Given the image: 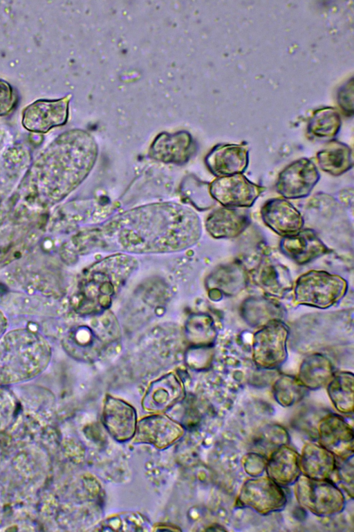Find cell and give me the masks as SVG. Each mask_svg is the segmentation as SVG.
Returning a JSON list of instances; mask_svg holds the SVG:
<instances>
[{
    "mask_svg": "<svg viewBox=\"0 0 354 532\" xmlns=\"http://www.w3.org/2000/svg\"><path fill=\"white\" fill-rule=\"evenodd\" d=\"M333 375L330 360L321 354H313L304 360L297 379L306 389H317L327 384Z\"/></svg>",
    "mask_w": 354,
    "mask_h": 532,
    "instance_id": "21",
    "label": "cell"
},
{
    "mask_svg": "<svg viewBox=\"0 0 354 532\" xmlns=\"http://www.w3.org/2000/svg\"><path fill=\"white\" fill-rule=\"evenodd\" d=\"M279 248L285 256L299 265L306 264L330 251L311 229H302L292 235L282 237Z\"/></svg>",
    "mask_w": 354,
    "mask_h": 532,
    "instance_id": "13",
    "label": "cell"
},
{
    "mask_svg": "<svg viewBox=\"0 0 354 532\" xmlns=\"http://www.w3.org/2000/svg\"><path fill=\"white\" fill-rule=\"evenodd\" d=\"M348 283L342 277L325 271L311 270L301 275L294 285V297L299 304L327 308L346 294Z\"/></svg>",
    "mask_w": 354,
    "mask_h": 532,
    "instance_id": "3",
    "label": "cell"
},
{
    "mask_svg": "<svg viewBox=\"0 0 354 532\" xmlns=\"http://www.w3.org/2000/svg\"><path fill=\"white\" fill-rule=\"evenodd\" d=\"M320 179L315 163L306 158L296 160L278 175L276 190L283 198L297 200L308 197Z\"/></svg>",
    "mask_w": 354,
    "mask_h": 532,
    "instance_id": "8",
    "label": "cell"
},
{
    "mask_svg": "<svg viewBox=\"0 0 354 532\" xmlns=\"http://www.w3.org/2000/svg\"><path fill=\"white\" fill-rule=\"evenodd\" d=\"M294 484L297 502L313 514L328 517L343 510V492L330 479H314L301 475Z\"/></svg>",
    "mask_w": 354,
    "mask_h": 532,
    "instance_id": "4",
    "label": "cell"
},
{
    "mask_svg": "<svg viewBox=\"0 0 354 532\" xmlns=\"http://www.w3.org/2000/svg\"><path fill=\"white\" fill-rule=\"evenodd\" d=\"M103 423L109 433L118 441L133 438L136 429L134 408L122 400L108 396L102 412Z\"/></svg>",
    "mask_w": 354,
    "mask_h": 532,
    "instance_id": "14",
    "label": "cell"
},
{
    "mask_svg": "<svg viewBox=\"0 0 354 532\" xmlns=\"http://www.w3.org/2000/svg\"><path fill=\"white\" fill-rule=\"evenodd\" d=\"M265 189L243 174L216 177L209 184L212 198L223 206L230 208L251 207Z\"/></svg>",
    "mask_w": 354,
    "mask_h": 532,
    "instance_id": "7",
    "label": "cell"
},
{
    "mask_svg": "<svg viewBox=\"0 0 354 532\" xmlns=\"http://www.w3.org/2000/svg\"><path fill=\"white\" fill-rule=\"evenodd\" d=\"M239 502L261 515L282 510L287 502L281 486L267 477L246 480L238 495Z\"/></svg>",
    "mask_w": 354,
    "mask_h": 532,
    "instance_id": "6",
    "label": "cell"
},
{
    "mask_svg": "<svg viewBox=\"0 0 354 532\" xmlns=\"http://www.w3.org/2000/svg\"><path fill=\"white\" fill-rule=\"evenodd\" d=\"M71 95L57 100H37L27 106L22 114V125L28 131L46 133L64 125L68 116Z\"/></svg>",
    "mask_w": 354,
    "mask_h": 532,
    "instance_id": "9",
    "label": "cell"
},
{
    "mask_svg": "<svg viewBox=\"0 0 354 532\" xmlns=\"http://www.w3.org/2000/svg\"><path fill=\"white\" fill-rule=\"evenodd\" d=\"M250 223V217L247 209L223 206L207 215L205 226L209 234L214 238H234L243 233Z\"/></svg>",
    "mask_w": 354,
    "mask_h": 532,
    "instance_id": "16",
    "label": "cell"
},
{
    "mask_svg": "<svg viewBox=\"0 0 354 532\" xmlns=\"http://www.w3.org/2000/svg\"><path fill=\"white\" fill-rule=\"evenodd\" d=\"M317 436L320 445L340 459L353 455V427L339 415H324L317 425Z\"/></svg>",
    "mask_w": 354,
    "mask_h": 532,
    "instance_id": "10",
    "label": "cell"
},
{
    "mask_svg": "<svg viewBox=\"0 0 354 532\" xmlns=\"http://www.w3.org/2000/svg\"><path fill=\"white\" fill-rule=\"evenodd\" d=\"M317 160L321 170L333 176L342 175L353 165L351 150L339 142H331L320 150Z\"/></svg>",
    "mask_w": 354,
    "mask_h": 532,
    "instance_id": "22",
    "label": "cell"
},
{
    "mask_svg": "<svg viewBox=\"0 0 354 532\" xmlns=\"http://www.w3.org/2000/svg\"><path fill=\"white\" fill-rule=\"evenodd\" d=\"M15 103V96L10 85L0 80V116L11 112Z\"/></svg>",
    "mask_w": 354,
    "mask_h": 532,
    "instance_id": "27",
    "label": "cell"
},
{
    "mask_svg": "<svg viewBox=\"0 0 354 532\" xmlns=\"http://www.w3.org/2000/svg\"><path fill=\"white\" fill-rule=\"evenodd\" d=\"M306 388L290 376L279 378L273 386V394L281 405L288 407L299 401L304 396Z\"/></svg>",
    "mask_w": 354,
    "mask_h": 532,
    "instance_id": "25",
    "label": "cell"
},
{
    "mask_svg": "<svg viewBox=\"0 0 354 532\" xmlns=\"http://www.w3.org/2000/svg\"><path fill=\"white\" fill-rule=\"evenodd\" d=\"M205 161L216 177L243 174L249 163L248 150L243 145H218L209 152Z\"/></svg>",
    "mask_w": 354,
    "mask_h": 532,
    "instance_id": "15",
    "label": "cell"
},
{
    "mask_svg": "<svg viewBox=\"0 0 354 532\" xmlns=\"http://www.w3.org/2000/svg\"><path fill=\"white\" fill-rule=\"evenodd\" d=\"M287 326L277 319L266 323L254 335L252 356L255 364L261 369L280 366L287 357Z\"/></svg>",
    "mask_w": 354,
    "mask_h": 532,
    "instance_id": "5",
    "label": "cell"
},
{
    "mask_svg": "<svg viewBox=\"0 0 354 532\" xmlns=\"http://www.w3.org/2000/svg\"><path fill=\"white\" fill-rule=\"evenodd\" d=\"M138 267L128 254L109 256L88 267L82 274L77 294V310L84 315L102 312Z\"/></svg>",
    "mask_w": 354,
    "mask_h": 532,
    "instance_id": "2",
    "label": "cell"
},
{
    "mask_svg": "<svg viewBox=\"0 0 354 532\" xmlns=\"http://www.w3.org/2000/svg\"><path fill=\"white\" fill-rule=\"evenodd\" d=\"M182 426L164 415L146 417L138 423L135 442L153 445L164 449L177 441L183 434Z\"/></svg>",
    "mask_w": 354,
    "mask_h": 532,
    "instance_id": "12",
    "label": "cell"
},
{
    "mask_svg": "<svg viewBox=\"0 0 354 532\" xmlns=\"http://www.w3.org/2000/svg\"><path fill=\"white\" fill-rule=\"evenodd\" d=\"M260 213L263 223L282 237L298 232L304 224L301 213L285 198L269 199L262 206Z\"/></svg>",
    "mask_w": 354,
    "mask_h": 532,
    "instance_id": "11",
    "label": "cell"
},
{
    "mask_svg": "<svg viewBox=\"0 0 354 532\" xmlns=\"http://www.w3.org/2000/svg\"><path fill=\"white\" fill-rule=\"evenodd\" d=\"M339 122L338 117L333 114L329 116L316 117L308 127L309 132L319 139L333 137L338 131Z\"/></svg>",
    "mask_w": 354,
    "mask_h": 532,
    "instance_id": "26",
    "label": "cell"
},
{
    "mask_svg": "<svg viewBox=\"0 0 354 532\" xmlns=\"http://www.w3.org/2000/svg\"><path fill=\"white\" fill-rule=\"evenodd\" d=\"M353 374L348 371L334 373L327 384L328 396L334 407L341 414L353 411Z\"/></svg>",
    "mask_w": 354,
    "mask_h": 532,
    "instance_id": "23",
    "label": "cell"
},
{
    "mask_svg": "<svg viewBox=\"0 0 354 532\" xmlns=\"http://www.w3.org/2000/svg\"><path fill=\"white\" fill-rule=\"evenodd\" d=\"M183 394L180 382L173 374H168L153 382L143 400V407L148 411H163L174 405Z\"/></svg>",
    "mask_w": 354,
    "mask_h": 532,
    "instance_id": "20",
    "label": "cell"
},
{
    "mask_svg": "<svg viewBox=\"0 0 354 532\" xmlns=\"http://www.w3.org/2000/svg\"><path fill=\"white\" fill-rule=\"evenodd\" d=\"M257 283L266 292L273 295H281L292 287L288 269L279 263H266L257 272Z\"/></svg>",
    "mask_w": 354,
    "mask_h": 532,
    "instance_id": "24",
    "label": "cell"
},
{
    "mask_svg": "<svg viewBox=\"0 0 354 532\" xmlns=\"http://www.w3.org/2000/svg\"><path fill=\"white\" fill-rule=\"evenodd\" d=\"M244 460L245 470L250 475L257 477L266 470L267 459L261 454H248Z\"/></svg>",
    "mask_w": 354,
    "mask_h": 532,
    "instance_id": "28",
    "label": "cell"
},
{
    "mask_svg": "<svg viewBox=\"0 0 354 532\" xmlns=\"http://www.w3.org/2000/svg\"><path fill=\"white\" fill-rule=\"evenodd\" d=\"M265 470L281 486L292 484L301 475L299 454L286 444L281 445L270 453Z\"/></svg>",
    "mask_w": 354,
    "mask_h": 532,
    "instance_id": "18",
    "label": "cell"
},
{
    "mask_svg": "<svg viewBox=\"0 0 354 532\" xmlns=\"http://www.w3.org/2000/svg\"><path fill=\"white\" fill-rule=\"evenodd\" d=\"M194 150L192 139L189 133H162L151 144L150 156L165 163H182L189 159Z\"/></svg>",
    "mask_w": 354,
    "mask_h": 532,
    "instance_id": "17",
    "label": "cell"
},
{
    "mask_svg": "<svg viewBox=\"0 0 354 532\" xmlns=\"http://www.w3.org/2000/svg\"><path fill=\"white\" fill-rule=\"evenodd\" d=\"M202 235L198 214L176 202L145 204L120 213L79 233L80 252L118 251L124 254H164L194 245Z\"/></svg>",
    "mask_w": 354,
    "mask_h": 532,
    "instance_id": "1",
    "label": "cell"
},
{
    "mask_svg": "<svg viewBox=\"0 0 354 532\" xmlns=\"http://www.w3.org/2000/svg\"><path fill=\"white\" fill-rule=\"evenodd\" d=\"M336 461V457L319 443H306L299 454L301 475L314 479H330Z\"/></svg>",
    "mask_w": 354,
    "mask_h": 532,
    "instance_id": "19",
    "label": "cell"
}]
</instances>
